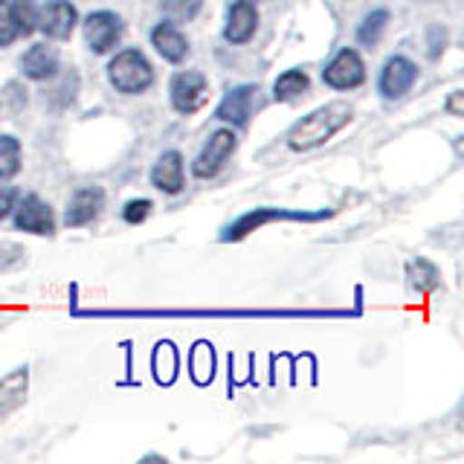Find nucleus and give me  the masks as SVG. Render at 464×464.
Here are the masks:
<instances>
[{"mask_svg": "<svg viewBox=\"0 0 464 464\" xmlns=\"http://www.w3.org/2000/svg\"><path fill=\"white\" fill-rule=\"evenodd\" d=\"M354 111L345 105V102H331L325 108H316L314 113H308L304 120H299L294 128L287 130V145L294 151H311L325 145L334 134L352 122Z\"/></svg>", "mask_w": 464, "mask_h": 464, "instance_id": "1", "label": "nucleus"}, {"mask_svg": "<svg viewBox=\"0 0 464 464\" xmlns=\"http://www.w3.org/2000/svg\"><path fill=\"white\" fill-rule=\"evenodd\" d=\"M108 79L120 93L137 96L145 93L154 84V67L140 50H122L111 58L108 64Z\"/></svg>", "mask_w": 464, "mask_h": 464, "instance_id": "2", "label": "nucleus"}, {"mask_svg": "<svg viewBox=\"0 0 464 464\" xmlns=\"http://www.w3.org/2000/svg\"><path fill=\"white\" fill-rule=\"evenodd\" d=\"M238 149V137L232 128H218L215 134H209L207 145H203V151L195 157L192 163V174L198 180H212L221 174V169L229 163V157L236 154Z\"/></svg>", "mask_w": 464, "mask_h": 464, "instance_id": "3", "label": "nucleus"}, {"mask_svg": "<svg viewBox=\"0 0 464 464\" xmlns=\"http://www.w3.org/2000/svg\"><path fill=\"white\" fill-rule=\"evenodd\" d=\"M328 215H331L328 209H323V212H287V209L261 207V209H253V212L241 215L238 221H232L224 229L221 241H241V238L250 236V232L261 229V227L270 224V221H319V218H328Z\"/></svg>", "mask_w": 464, "mask_h": 464, "instance_id": "4", "label": "nucleus"}, {"mask_svg": "<svg viewBox=\"0 0 464 464\" xmlns=\"http://www.w3.org/2000/svg\"><path fill=\"white\" fill-rule=\"evenodd\" d=\"M35 0H0V47L35 33Z\"/></svg>", "mask_w": 464, "mask_h": 464, "instance_id": "5", "label": "nucleus"}, {"mask_svg": "<svg viewBox=\"0 0 464 464\" xmlns=\"http://www.w3.org/2000/svg\"><path fill=\"white\" fill-rule=\"evenodd\" d=\"M169 96H171V105L178 113H186V116L198 113L209 99V82L198 70H183L171 79Z\"/></svg>", "mask_w": 464, "mask_h": 464, "instance_id": "6", "label": "nucleus"}, {"mask_svg": "<svg viewBox=\"0 0 464 464\" xmlns=\"http://www.w3.org/2000/svg\"><path fill=\"white\" fill-rule=\"evenodd\" d=\"M323 82L334 91H354L362 82H366V64L357 50L352 47H343L337 55L331 58L323 70Z\"/></svg>", "mask_w": 464, "mask_h": 464, "instance_id": "7", "label": "nucleus"}, {"mask_svg": "<svg viewBox=\"0 0 464 464\" xmlns=\"http://www.w3.org/2000/svg\"><path fill=\"white\" fill-rule=\"evenodd\" d=\"M82 26H84L87 47H91L96 55L111 53L116 44H120V38H122V18L116 12H108V9L91 12Z\"/></svg>", "mask_w": 464, "mask_h": 464, "instance_id": "8", "label": "nucleus"}, {"mask_svg": "<svg viewBox=\"0 0 464 464\" xmlns=\"http://www.w3.org/2000/svg\"><path fill=\"white\" fill-rule=\"evenodd\" d=\"M76 24H79V12L70 0H47V4L38 9V18H35V29H41V33L53 41H70Z\"/></svg>", "mask_w": 464, "mask_h": 464, "instance_id": "9", "label": "nucleus"}, {"mask_svg": "<svg viewBox=\"0 0 464 464\" xmlns=\"http://www.w3.org/2000/svg\"><path fill=\"white\" fill-rule=\"evenodd\" d=\"M256 108H258V87L241 84V87H232V91L221 99V105L215 108V120L244 128L246 122H250Z\"/></svg>", "mask_w": 464, "mask_h": 464, "instance_id": "10", "label": "nucleus"}, {"mask_svg": "<svg viewBox=\"0 0 464 464\" xmlns=\"http://www.w3.org/2000/svg\"><path fill=\"white\" fill-rule=\"evenodd\" d=\"M418 82V64L410 62L406 55H392L381 70L377 87L386 99H401L403 93L412 91V84Z\"/></svg>", "mask_w": 464, "mask_h": 464, "instance_id": "11", "label": "nucleus"}, {"mask_svg": "<svg viewBox=\"0 0 464 464\" xmlns=\"http://www.w3.org/2000/svg\"><path fill=\"white\" fill-rule=\"evenodd\" d=\"M14 227L33 236H53L55 232V215L50 209V203H44L38 195H26L14 207Z\"/></svg>", "mask_w": 464, "mask_h": 464, "instance_id": "12", "label": "nucleus"}, {"mask_svg": "<svg viewBox=\"0 0 464 464\" xmlns=\"http://www.w3.org/2000/svg\"><path fill=\"white\" fill-rule=\"evenodd\" d=\"M102 209H105V192H102L99 186H84L70 198L67 212H64V224L72 229L87 227L102 215Z\"/></svg>", "mask_w": 464, "mask_h": 464, "instance_id": "13", "label": "nucleus"}, {"mask_svg": "<svg viewBox=\"0 0 464 464\" xmlns=\"http://www.w3.org/2000/svg\"><path fill=\"white\" fill-rule=\"evenodd\" d=\"M258 29V9L250 0H236L229 6L227 14V26H224V38L229 44H246Z\"/></svg>", "mask_w": 464, "mask_h": 464, "instance_id": "14", "label": "nucleus"}, {"mask_svg": "<svg viewBox=\"0 0 464 464\" xmlns=\"http://www.w3.org/2000/svg\"><path fill=\"white\" fill-rule=\"evenodd\" d=\"M151 186L160 188L163 195H180L183 192L186 178H183V157H180V151L160 154V160L151 169Z\"/></svg>", "mask_w": 464, "mask_h": 464, "instance_id": "15", "label": "nucleus"}, {"mask_svg": "<svg viewBox=\"0 0 464 464\" xmlns=\"http://www.w3.org/2000/svg\"><path fill=\"white\" fill-rule=\"evenodd\" d=\"M26 389H29V369L26 366H18L6 377H0V420H6L12 412L21 410L24 401H26Z\"/></svg>", "mask_w": 464, "mask_h": 464, "instance_id": "16", "label": "nucleus"}, {"mask_svg": "<svg viewBox=\"0 0 464 464\" xmlns=\"http://www.w3.org/2000/svg\"><path fill=\"white\" fill-rule=\"evenodd\" d=\"M151 44L169 64H180L183 58L188 55V41L171 21H163V24H157L151 29Z\"/></svg>", "mask_w": 464, "mask_h": 464, "instance_id": "17", "label": "nucleus"}, {"mask_svg": "<svg viewBox=\"0 0 464 464\" xmlns=\"http://www.w3.org/2000/svg\"><path fill=\"white\" fill-rule=\"evenodd\" d=\"M21 70L26 79L33 82H47L58 72V53L47 44H35V47H29L21 58Z\"/></svg>", "mask_w": 464, "mask_h": 464, "instance_id": "18", "label": "nucleus"}, {"mask_svg": "<svg viewBox=\"0 0 464 464\" xmlns=\"http://www.w3.org/2000/svg\"><path fill=\"white\" fill-rule=\"evenodd\" d=\"M406 279H410V287L418 290V294H432V290L441 287V273L427 258L410 261V267H406Z\"/></svg>", "mask_w": 464, "mask_h": 464, "instance_id": "19", "label": "nucleus"}, {"mask_svg": "<svg viewBox=\"0 0 464 464\" xmlns=\"http://www.w3.org/2000/svg\"><path fill=\"white\" fill-rule=\"evenodd\" d=\"M311 79L304 70H285L279 79L273 82V99L276 102H294L302 93H308Z\"/></svg>", "mask_w": 464, "mask_h": 464, "instance_id": "20", "label": "nucleus"}, {"mask_svg": "<svg viewBox=\"0 0 464 464\" xmlns=\"http://www.w3.org/2000/svg\"><path fill=\"white\" fill-rule=\"evenodd\" d=\"M21 142L12 134H0V180H12L21 171Z\"/></svg>", "mask_w": 464, "mask_h": 464, "instance_id": "21", "label": "nucleus"}, {"mask_svg": "<svg viewBox=\"0 0 464 464\" xmlns=\"http://www.w3.org/2000/svg\"><path fill=\"white\" fill-rule=\"evenodd\" d=\"M386 24H389V12L386 9H374L362 18L360 29H357V41L366 44V47H374L381 35L386 33Z\"/></svg>", "mask_w": 464, "mask_h": 464, "instance_id": "22", "label": "nucleus"}, {"mask_svg": "<svg viewBox=\"0 0 464 464\" xmlns=\"http://www.w3.org/2000/svg\"><path fill=\"white\" fill-rule=\"evenodd\" d=\"M160 9L174 21H192L203 9V0H160Z\"/></svg>", "mask_w": 464, "mask_h": 464, "instance_id": "23", "label": "nucleus"}, {"mask_svg": "<svg viewBox=\"0 0 464 464\" xmlns=\"http://www.w3.org/2000/svg\"><path fill=\"white\" fill-rule=\"evenodd\" d=\"M26 105V91L18 82H9L0 93V113H18Z\"/></svg>", "mask_w": 464, "mask_h": 464, "instance_id": "24", "label": "nucleus"}, {"mask_svg": "<svg viewBox=\"0 0 464 464\" xmlns=\"http://www.w3.org/2000/svg\"><path fill=\"white\" fill-rule=\"evenodd\" d=\"M151 209H154V203L149 198H137V200H128L125 203L122 218H125V224H142L145 218L151 215Z\"/></svg>", "mask_w": 464, "mask_h": 464, "instance_id": "25", "label": "nucleus"}, {"mask_svg": "<svg viewBox=\"0 0 464 464\" xmlns=\"http://www.w3.org/2000/svg\"><path fill=\"white\" fill-rule=\"evenodd\" d=\"M24 246L12 244V241H0V270H9V267H18L24 261Z\"/></svg>", "mask_w": 464, "mask_h": 464, "instance_id": "26", "label": "nucleus"}, {"mask_svg": "<svg viewBox=\"0 0 464 464\" xmlns=\"http://www.w3.org/2000/svg\"><path fill=\"white\" fill-rule=\"evenodd\" d=\"M14 200H18V192L12 186H0V221L9 218V212L14 209Z\"/></svg>", "mask_w": 464, "mask_h": 464, "instance_id": "27", "label": "nucleus"}, {"mask_svg": "<svg viewBox=\"0 0 464 464\" xmlns=\"http://www.w3.org/2000/svg\"><path fill=\"white\" fill-rule=\"evenodd\" d=\"M461 91H453V93H450V99H447V111L450 113H453V116H461L464 113V108H461Z\"/></svg>", "mask_w": 464, "mask_h": 464, "instance_id": "28", "label": "nucleus"}, {"mask_svg": "<svg viewBox=\"0 0 464 464\" xmlns=\"http://www.w3.org/2000/svg\"><path fill=\"white\" fill-rule=\"evenodd\" d=\"M250 4H258V0H250Z\"/></svg>", "mask_w": 464, "mask_h": 464, "instance_id": "29", "label": "nucleus"}]
</instances>
